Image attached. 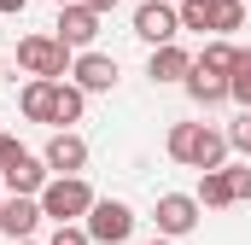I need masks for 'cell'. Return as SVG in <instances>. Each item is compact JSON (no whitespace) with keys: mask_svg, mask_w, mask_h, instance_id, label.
I'll return each mask as SVG.
<instances>
[{"mask_svg":"<svg viewBox=\"0 0 251 245\" xmlns=\"http://www.w3.org/2000/svg\"><path fill=\"white\" fill-rule=\"evenodd\" d=\"M146 76H152V82H187V76H193V53H187V47H152Z\"/></svg>","mask_w":251,"mask_h":245,"instance_id":"obj_12","label":"cell"},{"mask_svg":"<svg viewBox=\"0 0 251 245\" xmlns=\"http://www.w3.org/2000/svg\"><path fill=\"white\" fill-rule=\"evenodd\" d=\"M24 6H29V0H0V12H6V18H18Z\"/></svg>","mask_w":251,"mask_h":245,"instance_id":"obj_26","label":"cell"},{"mask_svg":"<svg viewBox=\"0 0 251 245\" xmlns=\"http://www.w3.org/2000/svg\"><path fill=\"white\" fill-rule=\"evenodd\" d=\"M134 35H140L146 47H176V35H181V12L164 6V0H140V6H134Z\"/></svg>","mask_w":251,"mask_h":245,"instance_id":"obj_5","label":"cell"},{"mask_svg":"<svg viewBox=\"0 0 251 245\" xmlns=\"http://www.w3.org/2000/svg\"><path fill=\"white\" fill-rule=\"evenodd\" d=\"M0 70H6V53H0Z\"/></svg>","mask_w":251,"mask_h":245,"instance_id":"obj_29","label":"cell"},{"mask_svg":"<svg viewBox=\"0 0 251 245\" xmlns=\"http://www.w3.org/2000/svg\"><path fill=\"white\" fill-rule=\"evenodd\" d=\"M181 88H187V99H193V105H204V111L228 99V76H210V70H199V64H193V76L181 82Z\"/></svg>","mask_w":251,"mask_h":245,"instance_id":"obj_14","label":"cell"},{"mask_svg":"<svg viewBox=\"0 0 251 245\" xmlns=\"http://www.w3.org/2000/svg\"><path fill=\"white\" fill-rule=\"evenodd\" d=\"M53 6H70V0H53Z\"/></svg>","mask_w":251,"mask_h":245,"instance_id":"obj_30","label":"cell"},{"mask_svg":"<svg viewBox=\"0 0 251 245\" xmlns=\"http://www.w3.org/2000/svg\"><path fill=\"white\" fill-rule=\"evenodd\" d=\"M146 245H176V240H164V234H152V240H146Z\"/></svg>","mask_w":251,"mask_h":245,"instance_id":"obj_27","label":"cell"},{"mask_svg":"<svg viewBox=\"0 0 251 245\" xmlns=\"http://www.w3.org/2000/svg\"><path fill=\"white\" fill-rule=\"evenodd\" d=\"M47 245H94V240H88L82 222H70V228H53V240H47Z\"/></svg>","mask_w":251,"mask_h":245,"instance_id":"obj_22","label":"cell"},{"mask_svg":"<svg viewBox=\"0 0 251 245\" xmlns=\"http://www.w3.org/2000/svg\"><path fill=\"white\" fill-rule=\"evenodd\" d=\"M18 152H24V146H18V140H12V134H0V170H6V164H12V158H18Z\"/></svg>","mask_w":251,"mask_h":245,"instance_id":"obj_24","label":"cell"},{"mask_svg":"<svg viewBox=\"0 0 251 245\" xmlns=\"http://www.w3.org/2000/svg\"><path fill=\"white\" fill-rule=\"evenodd\" d=\"M35 222H41V198H6V204H0V234H6L12 245L29 240Z\"/></svg>","mask_w":251,"mask_h":245,"instance_id":"obj_11","label":"cell"},{"mask_svg":"<svg viewBox=\"0 0 251 245\" xmlns=\"http://www.w3.org/2000/svg\"><path fill=\"white\" fill-rule=\"evenodd\" d=\"M82 111H88V94H82L76 82H59V117H53V122L70 128V122H82Z\"/></svg>","mask_w":251,"mask_h":245,"instance_id":"obj_19","label":"cell"},{"mask_svg":"<svg viewBox=\"0 0 251 245\" xmlns=\"http://www.w3.org/2000/svg\"><path fill=\"white\" fill-rule=\"evenodd\" d=\"M228 181H234V204H251V164H228Z\"/></svg>","mask_w":251,"mask_h":245,"instance_id":"obj_21","label":"cell"},{"mask_svg":"<svg viewBox=\"0 0 251 245\" xmlns=\"http://www.w3.org/2000/svg\"><path fill=\"white\" fill-rule=\"evenodd\" d=\"M82 6H88V12H100V18H105V12H117V6H123V0H82Z\"/></svg>","mask_w":251,"mask_h":245,"instance_id":"obj_25","label":"cell"},{"mask_svg":"<svg viewBox=\"0 0 251 245\" xmlns=\"http://www.w3.org/2000/svg\"><path fill=\"white\" fill-rule=\"evenodd\" d=\"M18 245H35V240H18Z\"/></svg>","mask_w":251,"mask_h":245,"instance_id":"obj_31","label":"cell"},{"mask_svg":"<svg viewBox=\"0 0 251 245\" xmlns=\"http://www.w3.org/2000/svg\"><path fill=\"white\" fill-rule=\"evenodd\" d=\"M228 99L240 105V111H251V53L240 47V59H234V76H228Z\"/></svg>","mask_w":251,"mask_h":245,"instance_id":"obj_18","label":"cell"},{"mask_svg":"<svg viewBox=\"0 0 251 245\" xmlns=\"http://www.w3.org/2000/svg\"><path fill=\"white\" fill-rule=\"evenodd\" d=\"M228 146H234V152H246V158H251V111H240V117L228 122Z\"/></svg>","mask_w":251,"mask_h":245,"instance_id":"obj_20","label":"cell"},{"mask_svg":"<svg viewBox=\"0 0 251 245\" xmlns=\"http://www.w3.org/2000/svg\"><path fill=\"white\" fill-rule=\"evenodd\" d=\"M94 35H100V12H88L82 0L59 6V41H64V47H82V53H94Z\"/></svg>","mask_w":251,"mask_h":245,"instance_id":"obj_8","label":"cell"},{"mask_svg":"<svg viewBox=\"0 0 251 245\" xmlns=\"http://www.w3.org/2000/svg\"><path fill=\"white\" fill-rule=\"evenodd\" d=\"M0 175H6V187H12V198H41L47 181H53V175H47V164H41V158H29V152H18Z\"/></svg>","mask_w":251,"mask_h":245,"instance_id":"obj_9","label":"cell"},{"mask_svg":"<svg viewBox=\"0 0 251 245\" xmlns=\"http://www.w3.org/2000/svg\"><path fill=\"white\" fill-rule=\"evenodd\" d=\"M240 24H246V0H228V12H222L216 35H228V29H240Z\"/></svg>","mask_w":251,"mask_h":245,"instance_id":"obj_23","label":"cell"},{"mask_svg":"<svg viewBox=\"0 0 251 245\" xmlns=\"http://www.w3.org/2000/svg\"><path fill=\"white\" fill-rule=\"evenodd\" d=\"M41 164H47V175H82V170H88V140H82L76 128H59V134L47 140Z\"/></svg>","mask_w":251,"mask_h":245,"instance_id":"obj_7","label":"cell"},{"mask_svg":"<svg viewBox=\"0 0 251 245\" xmlns=\"http://www.w3.org/2000/svg\"><path fill=\"white\" fill-rule=\"evenodd\" d=\"M0 204H6V198H0Z\"/></svg>","mask_w":251,"mask_h":245,"instance_id":"obj_32","label":"cell"},{"mask_svg":"<svg viewBox=\"0 0 251 245\" xmlns=\"http://www.w3.org/2000/svg\"><path fill=\"white\" fill-rule=\"evenodd\" d=\"M18 111L29 122H53L59 117V82H29V88L18 94Z\"/></svg>","mask_w":251,"mask_h":245,"instance_id":"obj_13","label":"cell"},{"mask_svg":"<svg viewBox=\"0 0 251 245\" xmlns=\"http://www.w3.org/2000/svg\"><path fill=\"white\" fill-rule=\"evenodd\" d=\"M82 228H88V240H94V245H123L128 234H134V210H128L123 198H100V204L88 210Z\"/></svg>","mask_w":251,"mask_h":245,"instance_id":"obj_4","label":"cell"},{"mask_svg":"<svg viewBox=\"0 0 251 245\" xmlns=\"http://www.w3.org/2000/svg\"><path fill=\"white\" fill-rule=\"evenodd\" d=\"M94 204H100V198H94V187L82 181V175H53L47 193H41V216H53L59 228L88 222V210H94Z\"/></svg>","mask_w":251,"mask_h":245,"instance_id":"obj_2","label":"cell"},{"mask_svg":"<svg viewBox=\"0 0 251 245\" xmlns=\"http://www.w3.org/2000/svg\"><path fill=\"white\" fill-rule=\"evenodd\" d=\"M152 222H158L164 240H181V234L199 228V198H193V193H164L158 210H152Z\"/></svg>","mask_w":251,"mask_h":245,"instance_id":"obj_6","label":"cell"},{"mask_svg":"<svg viewBox=\"0 0 251 245\" xmlns=\"http://www.w3.org/2000/svg\"><path fill=\"white\" fill-rule=\"evenodd\" d=\"M164 152L176 158V164H187L199 175H210V170H228V134L222 128H210V122H176L170 134H164Z\"/></svg>","mask_w":251,"mask_h":245,"instance_id":"obj_1","label":"cell"},{"mask_svg":"<svg viewBox=\"0 0 251 245\" xmlns=\"http://www.w3.org/2000/svg\"><path fill=\"white\" fill-rule=\"evenodd\" d=\"M199 210H228L234 204V181H228V170H210V175H199Z\"/></svg>","mask_w":251,"mask_h":245,"instance_id":"obj_16","label":"cell"},{"mask_svg":"<svg viewBox=\"0 0 251 245\" xmlns=\"http://www.w3.org/2000/svg\"><path fill=\"white\" fill-rule=\"evenodd\" d=\"M176 12H181V29H199V35H204V29H216V24H222L228 0H181Z\"/></svg>","mask_w":251,"mask_h":245,"instance_id":"obj_15","label":"cell"},{"mask_svg":"<svg viewBox=\"0 0 251 245\" xmlns=\"http://www.w3.org/2000/svg\"><path fill=\"white\" fill-rule=\"evenodd\" d=\"M70 76H76L82 94H111V88H117V59H105V53H82V59L70 64Z\"/></svg>","mask_w":251,"mask_h":245,"instance_id":"obj_10","label":"cell"},{"mask_svg":"<svg viewBox=\"0 0 251 245\" xmlns=\"http://www.w3.org/2000/svg\"><path fill=\"white\" fill-rule=\"evenodd\" d=\"M164 6H181V0H164Z\"/></svg>","mask_w":251,"mask_h":245,"instance_id":"obj_28","label":"cell"},{"mask_svg":"<svg viewBox=\"0 0 251 245\" xmlns=\"http://www.w3.org/2000/svg\"><path fill=\"white\" fill-rule=\"evenodd\" d=\"M18 64L29 70V82H64V70H70V47H64L59 35H24L18 41Z\"/></svg>","mask_w":251,"mask_h":245,"instance_id":"obj_3","label":"cell"},{"mask_svg":"<svg viewBox=\"0 0 251 245\" xmlns=\"http://www.w3.org/2000/svg\"><path fill=\"white\" fill-rule=\"evenodd\" d=\"M234 59H240V47L234 41H204V53H199V70H210V76H234Z\"/></svg>","mask_w":251,"mask_h":245,"instance_id":"obj_17","label":"cell"}]
</instances>
